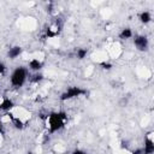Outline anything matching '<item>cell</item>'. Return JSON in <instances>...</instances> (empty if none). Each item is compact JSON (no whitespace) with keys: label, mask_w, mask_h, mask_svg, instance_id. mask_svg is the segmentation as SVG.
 <instances>
[{"label":"cell","mask_w":154,"mask_h":154,"mask_svg":"<svg viewBox=\"0 0 154 154\" xmlns=\"http://www.w3.org/2000/svg\"><path fill=\"white\" fill-rule=\"evenodd\" d=\"M22 54V47L19 46H14V47H11L7 52V57L10 59H16L17 57H19Z\"/></svg>","instance_id":"ba28073f"},{"label":"cell","mask_w":154,"mask_h":154,"mask_svg":"<svg viewBox=\"0 0 154 154\" xmlns=\"http://www.w3.org/2000/svg\"><path fill=\"white\" fill-rule=\"evenodd\" d=\"M42 63L38 60V59H31L30 61H29V69L30 70H32V71H35V72H37V71H40L41 69H42Z\"/></svg>","instance_id":"9c48e42d"},{"label":"cell","mask_w":154,"mask_h":154,"mask_svg":"<svg viewBox=\"0 0 154 154\" xmlns=\"http://www.w3.org/2000/svg\"><path fill=\"white\" fill-rule=\"evenodd\" d=\"M26 77H28V70L23 66H19L11 75V84L16 88H20L25 83Z\"/></svg>","instance_id":"7a4b0ae2"},{"label":"cell","mask_w":154,"mask_h":154,"mask_svg":"<svg viewBox=\"0 0 154 154\" xmlns=\"http://www.w3.org/2000/svg\"><path fill=\"white\" fill-rule=\"evenodd\" d=\"M143 153V149H137V150H134V154H141Z\"/></svg>","instance_id":"2e32d148"},{"label":"cell","mask_w":154,"mask_h":154,"mask_svg":"<svg viewBox=\"0 0 154 154\" xmlns=\"http://www.w3.org/2000/svg\"><path fill=\"white\" fill-rule=\"evenodd\" d=\"M87 54H88V51H87L85 48H78L77 52H76V57H77L79 60L84 59V58L87 57Z\"/></svg>","instance_id":"4fadbf2b"},{"label":"cell","mask_w":154,"mask_h":154,"mask_svg":"<svg viewBox=\"0 0 154 154\" xmlns=\"http://www.w3.org/2000/svg\"><path fill=\"white\" fill-rule=\"evenodd\" d=\"M47 123L49 128V134H54L58 130L63 129L65 125V122L67 119V116L65 112H52L47 116Z\"/></svg>","instance_id":"6da1fadb"},{"label":"cell","mask_w":154,"mask_h":154,"mask_svg":"<svg viewBox=\"0 0 154 154\" xmlns=\"http://www.w3.org/2000/svg\"><path fill=\"white\" fill-rule=\"evenodd\" d=\"M140 20H141V23H143V24H148V23L152 20L150 13H149L148 11H143V12L140 14Z\"/></svg>","instance_id":"8fae6325"},{"label":"cell","mask_w":154,"mask_h":154,"mask_svg":"<svg viewBox=\"0 0 154 154\" xmlns=\"http://www.w3.org/2000/svg\"><path fill=\"white\" fill-rule=\"evenodd\" d=\"M134 45L138 51L144 52L148 49V38L144 35H137L134 38Z\"/></svg>","instance_id":"5b68a950"},{"label":"cell","mask_w":154,"mask_h":154,"mask_svg":"<svg viewBox=\"0 0 154 154\" xmlns=\"http://www.w3.org/2000/svg\"><path fill=\"white\" fill-rule=\"evenodd\" d=\"M13 107H14V103H13V101H12L11 99H8V97H4L2 101L0 102V109L4 111V112H10Z\"/></svg>","instance_id":"52a82bcc"},{"label":"cell","mask_w":154,"mask_h":154,"mask_svg":"<svg viewBox=\"0 0 154 154\" xmlns=\"http://www.w3.org/2000/svg\"><path fill=\"white\" fill-rule=\"evenodd\" d=\"M42 79H43V75H42V73H38V71H37L36 73L29 76V81L32 82V83H38V82H41Z\"/></svg>","instance_id":"7c38bea8"},{"label":"cell","mask_w":154,"mask_h":154,"mask_svg":"<svg viewBox=\"0 0 154 154\" xmlns=\"http://www.w3.org/2000/svg\"><path fill=\"white\" fill-rule=\"evenodd\" d=\"M131 37H132V31L130 28H125L119 32V38H122V40H128Z\"/></svg>","instance_id":"30bf717a"},{"label":"cell","mask_w":154,"mask_h":154,"mask_svg":"<svg viewBox=\"0 0 154 154\" xmlns=\"http://www.w3.org/2000/svg\"><path fill=\"white\" fill-rule=\"evenodd\" d=\"M152 135L153 132H149L147 136H146V140H144V148H143V153L144 154H152L154 153V141L152 138Z\"/></svg>","instance_id":"8992f818"},{"label":"cell","mask_w":154,"mask_h":154,"mask_svg":"<svg viewBox=\"0 0 154 154\" xmlns=\"http://www.w3.org/2000/svg\"><path fill=\"white\" fill-rule=\"evenodd\" d=\"M100 65H101L102 69H105V70H111V69H112V64H109V63H101Z\"/></svg>","instance_id":"5bb4252c"},{"label":"cell","mask_w":154,"mask_h":154,"mask_svg":"<svg viewBox=\"0 0 154 154\" xmlns=\"http://www.w3.org/2000/svg\"><path fill=\"white\" fill-rule=\"evenodd\" d=\"M5 72H6V66H5L4 63L0 61V75H4Z\"/></svg>","instance_id":"9a60e30c"},{"label":"cell","mask_w":154,"mask_h":154,"mask_svg":"<svg viewBox=\"0 0 154 154\" xmlns=\"http://www.w3.org/2000/svg\"><path fill=\"white\" fill-rule=\"evenodd\" d=\"M73 153H75V154H77V153H82V154H84V152H83V150H79V149H76V150H73Z\"/></svg>","instance_id":"e0dca14e"},{"label":"cell","mask_w":154,"mask_h":154,"mask_svg":"<svg viewBox=\"0 0 154 154\" xmlns=\"http://www.w3.org/2000/svg\"><path fill=\"white\" fill-rule=\"evenodd\" d=\"M61 29H63V23H61L60 19L57 18L55 20H53V22L47 26V29H46V36H47L48 38L55 37V36H58V35L60 34Z\"/></svg>","instance_id":"277c9868"},{"label":"cell","mask_w":154,"mask_h":154,"mask_svg":"<svg viewBox=\"0 0 154 154\" xmlns=\"http://www.w3.org/2000/svg\"><path fill=\"white\" fill-rule=\"evenodd\" d=\"M87 93L88 91L85 89L81 88V87H71L60 95V100L61 101H67V100H71V99H75V97L82 96V95H87Z\"/></svg>","instance_id":"3957f363"}]
</instances>
